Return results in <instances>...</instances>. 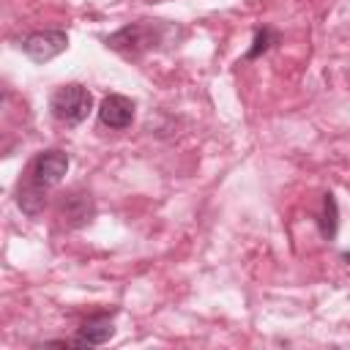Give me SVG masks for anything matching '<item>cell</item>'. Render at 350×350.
Wrapping results in <instances>:
<instances>
[{"instance_id":"1","label":"cell","mask_w":350,"mask_h":350,"mask_svg":"<svg viewBox=\"0 0 350 350\" xmlns=\"http://www.w3.org/2000/svg\"><path fill=\"white\" fill-rule=\"evenodd\" d=\"M170 33H172V27L164 25V22L139 19V22H131V25L115 30L112 36H107L104 44H107V49H115V52H120L126 57H139L148 49H153L156 44L167 41Z\"/></svg>"},{"instance_id":"2","label":"cell","mask_w":350,"mask_h":350,"mask_svg":"<svg viewBox=\"0 0 350 350\" xmlns=\"http://www.w3.org/2000/svg\"><path fill=\"white\" fill-rule=\"evenodd\" d=\"M93 109V96L85 85L79 82H68V85H60L52 96H49V112L57 123H66V126H79Z\"/></svg>"},{"instance_id":"3","label":"cell","mask_w":350,"mask_h":350,"mask_svg":"<svg viewBox=\"0 0 350 350\" xmlns=\"http://www.w3.org/2000/svg\"><path fill=\"white\" fill-rule=\"evenodd\" d=\"M68 164H71L68 161V153H63L57 148L41 150L30 161V167H27V180L36 183V186H41V189H52V186H57L63 180V175L68 172Z\"/></svg>"},{"instance_id":"4","label":"cell","mask_w":350,"mask_h":350,"mask_svg":"<svg viewBox=\"0 0 350 350\" xmlns=\"http://www.w3.org/2000/svg\"><path fill=\"white\" fill-rule=\"evenodd\" d=\"M66 49H68V36L63 30H38V33H30L22 41V52L33 63H46V60L57 57Z\"/></svg>"},{"instance_id":"5","label":"cell","mask_w":350,"mask_h":350,"mask_svg":"<svg viewBox=\"0 0 350 350\" xmlns=\"http://www.w3.org/2000/svg\"><path fill=\"white\" fill-rule=\"evenodd\" d=\"M134 109H137V107H134V101H131L129 96H123V93H109V96H104V101H101V107H98V120H101V126L120 131V129H129V126H131Z\"/></svg>"},{"instance_id":"6","label":"cell","mask_w":350,"mask_h":350,"mask_svg":"<svg viewBox=\"0 0 350 350\" xmlns=\"http://www.w3.org/2000/svg\"><path fill=\"white\" fill-rule=\"evenodd\" d=\"M115 334V323L112 314H90L79 328H77V339L82 342V347H96L109 342Z\"/></svg>"},{"instance_id":"7","label":"cell","mask_w":350,"mask_h":350,"mask_svg":"<svg viewBox=\"0 0 350 350\" xmlns=\"http://www.w3.org/2000/svg\"><path fill=\"white\" fill-rule=\"evenodd\" d=\"M63 216L68 219L71 227H79L85 221H90L93 216V202H90V194H68L63 200Z\"/></svg>"},{"instance_id":"8","label":"cell","mask_w":350,"mask_h":350,"mask_svg":"<svg viewBox=\"0 0 350 350\" xmlns=\"http://www.w3.org/2000/svg\"><path fill=\"white\" fill-rule=\"evenodd\" d=\"M46 191H49V189H41V186L25 180V183L19 186V191H16V202H19V208H22L27 216H38V213L44 211V205H46Z\"/></svg>"},{"instance_id":"9","label":"cell","mask_w":350,"mask_h":350,"mask_svg":"<svg viewBox=\"0 0 350 350\" xmlns=\"http://www.w3.org/2000/svg\"><path fill=\"white\" fill-rule=\"evenodd\" d=\"M336 224H339V208H336L334 194L325 191V194H323V216H320L323 238H334V235H336Z\"/></svg>"},{"instance_id":"10","label":"cell","mask_w":350,"mask_h":350,"mask_svg":"<svg viewBox=\"0 0 350 350\" xmlns=\"http://www.w3.org/2000/svg\"><path fill=\"white\" fill-rule=\"evenodd\" d=\"M276 41V33L271 30V27H262V30H257L254 33V41H252V49L246 52V60H254L260 52H265L271 44Z\"/></svg>"},{"instance_id":"11","label":"cell","mask_w":350,"mask_h":350,"mask_svg":"<svg viewBox=\"0 0 350 350\" xmlns=\"http://www.w3.org/2000/svg\"><path fill=\"white\" fill-rule=\"evenodd\" d=\"M345 260H347V262H350V252H345Z\"/></svg>"}]
</instances>
